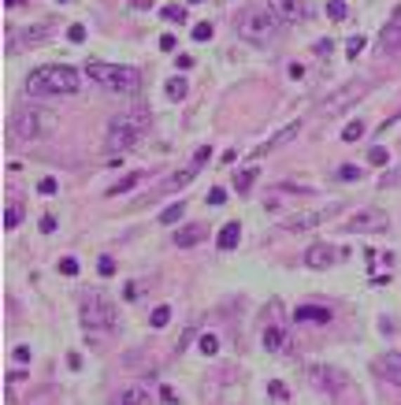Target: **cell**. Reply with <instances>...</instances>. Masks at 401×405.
<instances>
[{
	"label": "cell",
	"instance_id": "3957f363",
	"mask_svg": "<svg viewBox=\"0 0 401 405\" xmlns=\"http://www.w3.org/2000/svg\"><path fill=\"white\" fill-rule=\"evenodd\" d=\"M56 112L41 108V104H22V108H15V115H11V134H15L19 141H41L56 130Z\"/></svg>",
	"mask_w": 401,
	"mask_h": 405
},
{
	"label": "cell",
	"instance_id": "d4e9b609",
	"mask_svg": "<svg viewBox=\"0 0 401 405\" xmlns=\"http://www.w3.org/2000/svg\"><path fill=\"white\" fill-rule=\"evenodd\" d=\"M253 182H256V167H245V172L235 175V190H238V193H249Z\"/></svg>",
	"mask_w": 401,
	"mask_h": 405
},
{
	"label": "cell",
	"instance_id": "1f68e13d",
	"mask_svg": "<svg viewBox=\"0 0 401 405\" xmlns=\"http://www.w3.org/2000/svg\"><path fill=\"white\" fill-rule=\"evenodd\" d=\"M386 160H390V153H386V149H383V146H375V149H372V153H368V164H375V167H383V164H386Z\"/></svg>",
	"mask_w": 401,
	"mask_h": 405
},
{
	"label": "cell",
	"instance_id": "f1b7e54d",
	"mask_svg": "<svg viewBox=\"0 0 401 405\" xmlns=\"http://www.w3.org/2000/svg\"><path fill=\"white\" fill-rule=\"evenodd\" d=\"M360 138H364V123H360V120H353L342 130V141H360Z\"/></svg>",
	"mask_w": 401,
	"mask_h": 405
},
{
	"label": "cell",
	"instance_id": "d590c367",
	"mask_svg": "<svg viewBox=\"0 0 401 405\" xmlns=\"http://www.w3.org/2000/svg\"><path fill=\"white\" fill-rule=\"evenodd\" d=\"M60 271H63V276H79V260H74V257H63V260H60Z\"/></svg>",
	"mask_w": 401,
	"mask_h": 405
},
{
	"label": "cell",
	"instance_id": "816d5d0a",
	"mask_svg": "<svg viewBox=\"0 0 401 405\" xmlns=\"http://www.w3.org/2000/svg\"><path fill=\"white\" fill-rule=\"evenodd\" d=\"M193 4H201V0H193Z\"/></svg>",
	"mask_w": 401,
	"mask_h": 405
},
{
	"label": "cell",
	"instance_id": "5bb4252c",
	"mask_svg": "<svg viewBox=\"0 0 401 405\" xmlns=\"http://www.w3.org/2000/svg\"><path fill=\"white\" fill-rule=\"evenodd\" d=\"M294 320H297V323H331L334 312L323 309V305H297V309H294Z\"/></svg>",
	"mask_w": 401,
	"mask_h": 405
},
{
	"label": "cell",
	"instance_id": "44dd1931",
	"mask_svg": "<svg viewBox=\"0 0 401 405\" xmlns=\"http://www.w3.org/2000/svg\"><path fill=\"white\" fill-rule=\"evenodd\" d=\"M238 238H242V224H235V219H230V224H223V231H219L216 245H219V250H235Z\"/></svg>",
	"mask_w": 401,
	"mask_h": 405
},
{
	"label": "cell",
	"instance_id": "83f0119b",
	"mask_svg": "<svg viewBox=\"0 0 401 405\" xmlns=\"http://www.w3.org/2000/svg\"><path fill=\"white\" fill-rule=\"evenodd\" d=\"M167 97H171V101H183L186 97V82H183V78H167Z\"/></svg>",
	"mask_w": 401,
	"mask_h": 405
},
{
	"label": "cell",
	"instance_id": "8d00e7d4",
	"mask_svg": "<svg viewBox=\"0 0 401 405\" xmlns=\"http://www.w3.org/2000/svg\"><path fill=\"white\" fill-rule=\"evenodd\" d=\"M67 37H71L74 45H79V41H86V26H82V22H74V26H67Z\"/></svg>",
	"mask_w": 401,
	"mask_h": 405
},
{
	"label": "cell",
	"instance_id": "6da1fadb",
	"mask_svg": "<svg viewBox=\"0 0 401 405\" xmlns=\"http://www.w3.org/2000/svg\"><path fill=\"white\" fill-rule=\"evenodd\" d=\"M27 94L30 97H71L79 94V71L67 63H45L27 75Z\"/></svg>",
	"mask_w": 401,
	"mask_h": 405
},
{
	"label": "cell",
	"instance_id": "52a82bcc",
	"mask_svg": "<svg viewBox=\"0 0 401 405\" xmlns=\"http://www.w3.org/2000/svg\"><path fill=\"white\" fill-rule=\"evenodd\" d=\"M386 212H379V208H364V212H357L353 219L346 224V231L349 234H379V231H386Z\"/></svg>",
	"mask_w": 401,
	"mask_h": 405
},
{
	"label": "cell",
	"instance_id": "603a6c76",
	"mask_svg": "<svg viewBox=\"0 0 401 405\" xmlns=\"http://www.w3.org/2000/svg\"><path fill=\"white\" fill-rule=\"evenodd\" d=\"M141 179H145V175H141V172H131V175H126L123 182H115V186L108 190V198H119V193H126V190H134V186H138Z\"/></svg>",
	"mask_w": 401,
	"mask_h": 405
},
{
	"label": "cell",
	"instance_id": "9a60e30c",
	"mask_svg": "<svg viewBox=\"0 0 401 405\" xmlns=\"http://www.w3.org/2000/svg\"><path fill=\"white\" fill-rule=\"evenodd\" d=\"M204 238H209V227H204V224H186L183 231L175 234V245H178V250H193V245L204 242Z\"/></svg>",
	"mask_w": 401,
	"mask_h": 405
},
{
	"label": "cell",
	"instance_id": "8992f818",
	"mask_svg": "<svg viewBox=\"0 0 401 405\" xmlns=\"http://www.w3.org/2000/svg\"><path fill=\"white\" fill-rule=\"evenodd\" d=\"M279 15L271 8H249V11H242L238 15V34L245 37V41H253V45H268L271 37L279 34Z\"/></svg>",
	"mask_w": 401,
	"mask_h": 405
},
{
	"label": "cell",
	"instance_id": "836d02e7",
	"mask_svg": "<svg viewBox=\"0 0 401 405\" xmlns=\"http://www.w3.org/2000/svg\"><path fill=\"white\" fill-rule=\"evenodd\" d=\"M216 349H219V338H216V335H201V354H209V357H212Z\"/></svg>",
	"mask_w": 401,
	"mask_h": 405
},
{
	"label": "cell",
	"instance_id": "7a4b0ae2",
	"mask_svg": "<svg viewBox=\"0 0 401 405\" xmlns=\"http://www.w3.org/2000/svg\"><path fill=\"white\" fill-rule=\"evenodd\" d=\"M149 120H152L149 108H131V112L115 115V120L108 123V138H105L108 153H126L149 130Z\"/></svg>",
	"mask_w": 401,
	"mask_h": 405
},
{
	"label": "cell",
	"instance_id": "7dc6e473",
	"mask_svg": "<svg viewBox=\"0 0 401 405\" xmlns=\"http://www.w3.org/2000/svg\"><path fill=\"white\" fill-rule=\"evenodd\" d=\"M316 52H320V56H327V52H331V41H327V37H323V41H316Z\"/></svg>",
	"mask_w": 401,
	"mask_h": 405
},
{
	"label": "cell",
	"instance_id": "ba28073f",
	"mask_svg": "<svg viewBox=\"0 0 401 405\" xmlns=\"http://www.w3.org/2000/svg\"><path fill=\"white\" fill-rule=\"evenodd\" d=\"M379 52H383V56L401 60V8L390 15V22L383 26V34H379Z\"/></svg>",
	"mask_w": 401,
	"mask_h": 405
},
{
	"label": "cell",
	"instance_id": "ffe728a7",
	"mask_svg": "<svg viewBox=\"0 0 401 405\" xmlns=\"http://www.w3.org/2000/svg\"><path fill=\"white\" fill-rule=\"evenodd\" d=\"M197 172H201V160H197V156H193V164L186 167V172H175V175L167 179L164 186H160V193H167V190H183L186 182H193V175H197Z\"/></svg>",
	"mask_w": 401,
	"mask_h": 405
},
{
	"label": "cell",
	"instance_id": "9c48e42d",
	"mask_svg": "<svg viewBox=\"0 0 401 405\" xmlns=\"http://www.w3.org/2000/svg\"><path fill=\"white\" fill-rule=\"evenodd\" d=\"M308 380H313L323 394H331V398L346 387V375L338 368H323V364H313V368H308Z\"/></svg>",
	"mask_w": 401,
	"mask_h": 405
},
{
	"label": "cell",
	"instance_id": "60d3db41",
	"mask_svg": "<svg viewBox=\"0 0 401 405\" xmlns=\"http://www.w3.org/2000/svg\"><path fill=\"white\" fill-rule=\"evenodd\" d=\"M37 193H45V198H48V193H56V179H41V182H37Z\"/></svg>",
	"mask_w": 401,
	"mask_h": 405
},
{
	"label": "cell",
	"instance_id": "7c38bea8",
	"mask_svg": "<svg viewBox=\"0 0 401 405\" xmlns=\"http://www.w3.org/2000/svg\"><path fill=\"white\" fill-rule=\"evenodd\" d=\"M334 260H338V253H334L327 242H316V245H308V250H305V264H308V268H316V271L331 268Z\"/></svg>",
	"mask_w": 401,
	"mask_h": 405
},
{
	"label": "cell",
	"instance_id": "74e56055",
	"mask_svg": "<svg viewBox=\"0 0 401 405\" xmlns=\"http://www.w3.org/2000/svg\"><path fill=\"white\" fill-rule=\"evenodd\" d=\"M268 394L275 398V401H287V398H290V390L282 387V383H271V387H268Z\"/></svg>",
	"mask_w": 401,
	"mask_h": 405
},
{
	"label": "cell",
	"instance_id": "484cf974",
	"mask_svg": "<svg viewBox=\"0 0 401 405\" xmlns=\"http://www.w3.org/2000/svg\"><path fill=\"white\" fill-rule=\"evenodd\" d=\"M149 323H152V328H167V323H171V309H167V305H157V309H152V316H149Z\"/></svg>",
	"mask_w": 401,
	"mask_h": 405
},
{
	"label": "cell",
	"instance_id": "f907efd6",
	"mask_svg": "<svg viewBox=\"0 0 401 405\" xmlns=\"http://www.w3.org/2000/svg\"><path fill=\"white\" fill-rule=\"evenodd\" d=\"M60 4H67V0H60Z\"/></svg>",
	"mask_w": 401,
	"mask_h": 405
},
{
	"label": "cell",
	"instance_id": "d6a6232c",
	"mask_svg": "<svg viewBox=\"0 0 401 405\" xmlns=\"http://www.w3.org/2000/svg\"><path fill=\"white\" fill-rule=\"evenodd\" d=\"M360 49H364V37H349V41H346V56H349V60H357V56H360Z\"/></svg>",
	"mask_w": 401,
	"mask_h": 405
},
{
	"label": "cell",
	"instance_id": "d6986e66",
	"mask_svg": "<svg viewBox=\"0 0 401 405\" xmlns=\"http://www.w3.org/2000/svg\"><path fill=\"white\" fill-rule=\"evenodd\" d=\"M287 346H290L287 328H279V323H275V328H268V331H264V349H268V354H282Z\"/></svg>",
	"mask_w": 401,
	"mask_h": 405
},
{
	"label": "cell",
	"instance_id": "f35d334b",
	"mask_svg": "<svg viewBox=\"0 0 401 405\" xmlns=\"http://www.w3.org/2000/svg\"><path fill=\"white\" fill-rule=\"evenodd\" d=\"M338 179H346V182H353V179H360V167H353V164H346V167H338Z\"/></svg>",
	"mask_w": 401,
	"mask_h": 405
},
{
	"label": "cell",
	"instance_id": "f6af8a7d",
	"mask_svg": "<svg viewBox=\"0 0 401 405\" xmlns=\"http://www.w3.org/2000/svg\"><path fill=\"white\" fill-rule=\"evenodd\" d=\"M15 361L27 364V361H30V346H15Z\"/></svg>",
	"mask_w": 401,
	"mask_h": 405
},
{
	"label": "cell",
	"instance_id": "c3c4849f",
	"mask_svg": "<svg viewBox=\"0 0 401 405\" xmlns=\"http://www.w3.org/2000/svg\"><path fill=\"white\" fill-rule=\"evenodd\" d=\"M134 8H138V11H145V8H152V0H134Z\"/></svg>",
	"mask_w": 401,
	"mask_h": 405
},
{
	"label": "cell",
	"instance_id": "7bdbcfd3",
	"mask_svg": "<svg viewBox=\"0 0 401 405\" xmlns=\"http://www.w3.org/2000/svg\"><path fill=\"white\" fill-rule=\"evenodd\" d=\"M175 45H178L175 34H164V37H160V49H164V52H175Z\"/></svg>",
	"mask_w": 401,
	"mask_h": 405
},
{
	"label": "cell",
	"instance_id": "4dcf8cb0",
	"mask_svg": "<svg viewBox=\"0 0 401 405\" xmlns=\"http://www.w3.org/2000/svg\"><path fill=\"white\" fill-rule=\"evenodd\" d=\"M327 19H334V22L346 19V0H327Z\"/></svg>",
	"mask_w": 401,
	"mask_h": 405
},
{
	"label": "cell",
	"instance_id": "ac0fdd59",
	"mask_svg": "<svg viewBox=\"0 0 401 405\" xmlns=\"http://www.w3.org/2000/svg\"><path fill=\"white\" fill-rule=\"evenodd\" d=\"M297 134H301V120H297V123H290L287 130H279V134H275V138H271V141H264V146H261V149H256V156H268V153H275L279 146H287V141H294Z\"/></svg>",
	"mask_w": 401,
	"mask_h": 405
},
{
	"label": "cell",
	"instance_id": "5b68a950",
	"mask_svg": "<svg viewBox=\"0 0 401 405\" xmlns=\"http://www.w3.org/2000/svg\"><path fill=\"white\" fill-rule=\"evenodd\" d=\"M82 328L89 338H105L115 331V323H119V316H115V305L108 302L105 294H89L86 302H82Z\"/></svg>",
	"mask_w": 401,
	"mask_h": 405
},
{
	"label": "cell",
	"instance_id": "681fc988",
	"mask_svg": "<svg viewBox=\"0 0 401 405\" xmlns=\"http://www.w3.org/2000/svg\"><path fill=\"white\" fill-rule=\"evenodd\" d=\"M4 8H19V0H4Z\"/></svg>",
	"mask_w": 401,
	"mask_h": 405
},
{
	"label": "cell",
	"instance_id": "7402d4cb",
	"mask_svg": "<svg viewBox=\"0 0 401 405\" xmlns=\"http://www.w3.org/2000/svg\"><path fill=\"white\" fill-rule=\"evenodd\" d=\"M45 34H48V26H30V30H19L15 37H11V49H15V41H22V45L45 41Z\"/></svg>",
	"mask_w": 401,
	"mask_h": 405
},
{
	"label": "cell",
	"instance_id": "30bf717a",
	"mask_svg": "<svg viewBox=\"0 0 401 405\" xmlns=\"http://www.w3.org/2000/svg\"><path fill=\"white\" fill-rule=\"evenodd\" d=\"M268 8L275 11L282 22H305L308 19V4H305V0H268Z\"/></svg>",
	"mask_w": 401,
	"mask_h": 405
},
{
	"label": "cell",
	"instance_id": "8fae6325",
	"mask_svg": "<svg viewBox=\"0 0 401 405\" xmlns=\"http://www.w3.org/2000/svg\"><path fill=\"white\" fill-rule=\"evenodd\" d=\"M364 89H368L364 82H349V86L342 89V94H334V97H331L327 104H323V115H338V112L346 108V104H349V101H357V97H364Z\"/></svg>",
	"mask_w": 401,
	"mask_h": 405
},
{
	"label": "cell",
	"instance_id": "f546056e",
	"mask_svg": "<svg viewBox=\"0 0 401 405\" xmlns=\"http://www.w3.org/2000/svg\"><path fill=\"white\" fill-rule=\"evenodd\" d=\"M160 15L167 19V22H186V8H178V4H167Z\"/></svg>",
	"mask_w": 401,
	"mask_h": 405
},
{
	"label": "cell",
	"instance_id": "4316f807",
	"mask_svg": "<svg viewBox=\"0 0 401 405\" xmlns=\"http://www.w3.org/2000/svg\"><path fill=\"white\" fill-rule=\"evenodd\" d=\"M183 212H186L183 201H178V205H167L164 212H160V224H178V219H183Z\"/></svg>",
	"mask_w": 401,
	"mask_h": 405
},
{
	"label": "cell",
	"instance_id": "277c9868",
	"mask_svg": "<svg viewBox=\"0 0 401 405\" xmlns=\"http://www.w3.org/2000/svg\"><path fill=\"white\" fill-rule=\"evenodd\" d=\"M86 75L93 78L100 89L108 94H138L141 89V75L134 68H123V63H105V60H89Z\"/></svg>",
	"mask_w": 401,
	"mask_h": 405
},
{
	"label": "cell",
	"instance_id": "2e32d148",
	"mask_svg": "<svg viewBox=\"0 0 401 405\" xmlns=\"http://www.w3.org/2000/svg\"><path fill=\"white\" fill-rule=\"evenodd\" d=\"M327 216H334V205L331 208H320V212H305V216H290L287 219V231H308V227H316L323 224Z\"/></svg>",
	"mask_w": 401,
	"mask_h": 405
},
{
	"label": "cell",
	"instance_id": "b9f144b4",
	"mask_svg": "<svg viewBox=\"0 0 401 405\" xmlns=\"http://www.w3.org/2000/svg\"><path fill=\"white\" fill-rule=\"evenodd\" d=\"M97 268H100V276H115V260H112V257H100Z\"/></svg>",
	"mask_w": 401,
	"mask_h": 405
},
{
	"label": "cell",
	"instance_id": "ab89813d",
	"mask_svg": "<svg viewBox=\"0 0 401 405\" xmlns=\"http://www.w3.org/2000/svg\"><path fill=\"white\" fill-rule=\"evenodd\" d=\"M223 201H227V190L212 186V190H209V205H223Z\"/></svg>",
	"mask_w": 401,
	"mask_h": 405
},
{
	"label": "cell",
	"instance_id": "e575fe53",
	"mask_svg": "<svg viewBox=\"0 0 401 405\" xmlns=\"http://www.w3.org/2000/svg\"><path fill=\"white\" fill-rule=\"evenodd\" d=\"M212 37V22H197L193 26V41H209Z\"/></svg>",
	"mask_w": 401,
	"mask_h": 405
},
{
	"label": "cell",
	"instance_id": "bcb514c9",
	"mask_svg": "<svg viewBox=\"0 0 401 405\" xmlns=\"http://www.w3.org/2000/svg\"><path fill=\"white\" fill-rule=\"evenodd\" d=\"M160 398H164V405H175V390L171 387H160Z\"/></svg>",
	"mask_w": 401,
	"mask_h": 405
},
{
	"label": "cell",
	"instance_id": "cb8c5ba5",
	"mask_svg": "<svg viewBox=\"0 0 401 405\" xmlns=\"http://www.w3.org/2000/svg\"><path fill=\"white\" fill-rule=\"evenodd\" d=\"M19 224H22V205L11 201V205L4 208V231H15Z\"/></svg>",
	"mask_w": 401,
	"mask_h": 405
},
{
	"label": "cell",
	"instance_id": "ee69618b",
	"mask_svg": "<svg viewBox=\"0 0 401 405\" xmlns=\"http://www.w3.org/2000/svg\"><path fill=\"white\" fill-rule=\"evenodd\" d=\"M41 231L53 234V231H56V216H41Z\"/></svg>",
	"mask_w": 401,
	"mask_h": 405
},
{
	"label": "cell",
	"instance_id": "e0dca14e",
	"mask_svg": "<svg viewBox=\"0 0 401 405\" xmlns=\"http://www.w3.org/2000/svg\"><path fill=\"white\" fill-rule=\"evenodd\" d=\"M152 401V394L141 383H134V387H123L119 394L112 398V405H149Z\"/></svg>",
	"mask_w": 401,
	"mask_h": 405
},
{
	"label": "cell",
	"instance_id": "4fadbf2b",
	"mask_svg": "<svg viewBox=\"0 0 401 405\" xmlns=\"http://www.w3.org/2000/svg\"><path fill=\"white\" fill-rule=\"evenodd\" d=\"M375 372H379L386 383L401 387V354H383L379 361H375Z\"/></svg>",
	"mask_w": 401,
	"mask_h": 405
}]
</instances>
